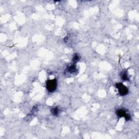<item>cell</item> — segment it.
Here are the masks:
<instances>
[{
	"label": "cell",
	"mask_w": 139,
	"mask_h": 139,
	"mask_svg": "<svg viewBox=\"0 0 139 139\" xmlns=\"http://www.w3.org/2000/svg\"><path fill=\"white\" fill-rule=\"evenodd\" d=\"M121 79L123 80V81H128V80L129 79V77H128V75L127 73V72L126 71H123L121 73Z\"/></svg>",
	"instance_id": "obj_5"
},
{
	"label": "cell",
	"mask_w": 139,
	"mask_h": 139,
	"mask_svg": "<svg viewBox=\"0 0 139 139\" xmlns=\"http://www.w3.org/2000/svg\"><path fill=\"white\" fill-rule=\"evenodd\" d=\"M116 87L118 89L119 94L121 96H124L127 95L128 92L129 90L127 86L124 85L122 83H118L116 84Z\"/></svg>",
	"instance_id": "obj_2"
},
{
	"label": "cell",
	"mask_w": 139,
	"mask_h": 139,
	"mask_svg": "<svg viewBox=\"0 0 139 139\" xmlns=\"http://www.w3.org/2000/svg\"><path fill=\"white\" fill-rule=\"evenodd\" d=\"M80 59H81V57H80L79 54L78 53H75L73 55V57L72 58V61L74 63H76L79 61Z\"/></svg>",
	"instance_id": "obj_6"
},
{
	"label": "cell",
	"mask_w": 139,
	"mask_h": 139,
	"mask_svg": "<svg viewBox=\"0 0 139 139\" xmlns=\"http://www.w3.org/2000/svg\"><path fill=\"white\" fill-rule=\"evenodd\" d=\"M46 89L49 92L55 91L57 87V80L56 78L53 79H49L46 82Z\"/></svg>",
	"instance_id": "obj_1"
},
{
	"label": "cell",
	"mask_w": 139,
	"mask_h": 139,
	"mask_svg": "<svg viewBox=\"0 0 139 139\" xmlns=\"http://www.w3.org/2000/svg\"><path fill=\"white\" fill-rule=\"evenodd\" d=\"M116 115L119 117H124V119L126 121H129L131 119V116L127 112V111L123 109H120L116 112Z\"/></svg>",
	"instance_id": "obj_3"
},
{
	"label": "cell",
	"mask_w": 139,
	"mask_h": 139,
	"mask_svg": "<svg viewBox=\"0 0 139 139\" xmlns=\"http://www.w3.org/2000/svg\"><path fill=\"white\" fill-rule=\"evenodd\" d=\"M59 112V109L57 107L53 108L51 109V113L54 116H58Z\"/></svg>",
	"instance_id": "obj_7"
},
{
	"label": "cell",
	"mask_w": 139,
	"mask_h": 139,
	"mask_svg": "<svg viewBox=\"0 0 139 139\" xmlns=\"http://www.w3.org/2000/svg\"><path fill=\"white\" fill-rule=\"evenodd\" d=\"M66 71L69 73L74 74L77 72V69L76 68V66L74 64H71L67 67Z\"/></svg>",
	"instance_id": "obj_4"
}]
</instances>
